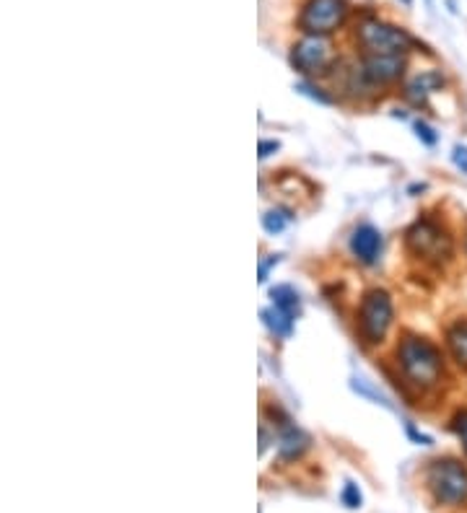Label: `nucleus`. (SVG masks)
Returning <instances> with one entry per match:
<instances>
[{"instance_id":"obj_1","label":"nucleus","mask_w":467,"mask_h":513,"mask_svg":"<svg viewBox=\"0 0 467 513\" xmlns=\"http://www.w3.org/2000/svg\"><path fill=\"white\" fill-rule=\"evenodd\" d=\"M398 363L402 377L413 384L415 389L426 392L436 389L444 378V358L442 350L426 337L405 335L398 345Z\"/></svg>"},{"instance_id":"obj_2","label":"nucleus","mask_w":467,"mask_h":513,"mask_svg":"<svg viewBox=\"0 0 467 513\" xmlns=\"http://www.w3.org/2000/svg\"><path fill=\"white\" fill-rule=\"evenodd\" d=\"M426 485L436 503L460 508L467 506V467L457 459H436L426 472Z\"/></svg>"},{"instance_id":"obj_3","label":"nucleus","mask_w":467,"mask_h":513,"mask_svg":"<svg viewBox=\"0 0 467 513\" xmlns=\"http://www.w3.org/2000/svg\"><path fill=\"white\" fill-rule=\"evenodd\" d=\"M405 244L415 256L442 265L447 262L454 252V241H452L450 231L444 226H439L431 218H421L415 221L408 231H405Z\"/></svg>"},{"instance_id":"obj_4","label":"nucleus","mask_w":467,"mask_h":513,"mask_svg":"<svg viewBox=\"0 0 467 513\" xmlns=\"http://www.w3.org/2000/svg\"><path fill=\"white\" fill-rule=\"evenodd\" d=\"M392 314H395V308H392L390 293L380 291V288L366 293L361 308H359V329H361L363 340L369 345L384 340L387 329L392 325Z\"/></svg>"},{"instance_id":"obj_5","label":"nucleus","mask_w":467,"mask_h":513,"mask_svg":"<svg viewBox=\"0 0 467 513\" xmlns=\"http://www.w3.org/2000/svg\"><path fill=\"white\" fill-rule=\"evenodd\" d=\"M359 39H361L366 55H405L413 47V36L402 32L398 26H390L384 21L369 18L359 26Z\"/></svg>"},{"instance_id":"obj_6","label":"nucleus","mask_w":467,"mask_h":513,"mask_svg":"<svg viewBox=\"0 0 467 513\" xmlns=\"http://www.w3.org/2000/svg\"><path fill=\"white\" fill-rule=\"evenodd\" d=\"M346 0H307L299 16V29L307 35L325 36L346 21Z\"/></svg>"},{"instance_id":"obj_7","label":"nucleus","mask_w":467,"mask_h":513,"mask_svg":"<svg viewBox=\"0 0 467 513\" xmlns=\"http://www.w3.org/2000/svg\"><path fill=\"white\" fill-rule=\"evenodd\" d=\"M291 63L304 75H317V73H328L332 55H330V42L325 36L307 35L301 42H296L291 52Z\"/></svg>"},{"instance_id":"obj_8","label":"nucleus","mask_w":467,"mask_h":513,"mask_svg":"<svg viewBox=\"0 0 467 513\" xmlns=\"http://www.w3.org/2000/svg\"><path fill=\"white\" fill-rule=\"evenodd\" d=\"M361 73L371 84H392L405 70L402 55H363Z\"/></svg>"},{"instance_id":"obj_9","label":"nucleus","mask_w":467,"mask_h":513,"mask_svg":"<svg viewBox=\"0 0 467 513\" xmlns=\"http://www.w3.org/2000/svg\"><path fill=\"white\" fill-rule=\"evenodd\" d=\"M350 252H353V256H356L359 262H363V265H374V262L380 259L381 252V234L374 226L363 223V226H359V228L353 231V236H350Z\"/></svg>"},{"instance_id":"obj_10","label":"nucleus","mask_w":467,"mask_h":513,"mask_svg":"<svg viewBox=\"0 0 467 513\" xmlns=\"http://www.w3.org/2000/svg\"><path fill=\"white\" fill-rule=\"evenodd\" d=\"M442 86H444V75L439 70L418 73L413 81H408V86H405V99L415 106H423L426 99L431 96L433 91H439Z\"/></svg>"},{"instance_id":"obj_11","label":"nucleus","mask_w":467,"mask_h":513,"mask_svg":"<svg viewBox=\"0 0 467 513\" xmlns=\"http://www.w3.org/2000/svg\"><path fill=\"white\" fill-rule=\"evenodd\" d=\"M310 448V436L296 426H286L278 436V457L283 462H294Z\"/></svg>"},{"instance_id":"obj_12","label":"nucleus","mask_w":467,"mask_h":513,"mask_svg":"<svg viewBox=\"0 0 467 513\" xmlns=\"http://www.w3.org/2000/svg\"><path fill=\"white\" fill-rule=\"evenodd\" d=\"M447 347L457 366L467 371V322H457L447 329Z\"/></svg>"},{"instance_id":"obj_13","label":"nucleus","mask_w":467,"mask_h":513,"mask_svg":"<svg viewBox=\"0 0 467 513\" xmlns=\"http://www.w3.org/2000/svg\"><path fill=\"white\" fill-rule=\"evenodd\" d=\"M262 319H265V325L268 329L278 335V337H291L294 335V314H289V311H283V308L278 307H270L262 311Z\"/></svg>"},{"instance_id":"obj_14","label":"nucleus","mask_w":467,"mask_h":513,"mask_svg":"<svg viewBox=\"0 0 467 513\" xmlns=\"http://www.w3.org/2000/svg\"><path fill=\"white\" fill-rule=\"evenodd\" d=\"M270 298H273V307L283 308L289 314H299V293L291 286H276L270 288Z\"/></svg>"},{"instance_id":"obj_15","label":"nucleus","mask_w":467,"mask_h":513,"mask_svg":"<svg viewBox=\"0 0 467 513\" xmlns=\"http://www.w3.org/2000/svg\"><path fill=\"white\" fill-rule=\"evenodd\" d=\"M291 221V213L289 210H268L265 216H262V228L268 231V234H280L286 226Z\"/></svg>"},{"instance_id":"obj_16","label":"nucleus","mask_w":467,"mask_h":513,"mask_svg":"<svg viewBox=\"0 0 467 513\" xmlns=\"http://www.w3.org/2000/svg\"><path fill=\"white\" fill-rule=\"evenodd\" d=\"M340 500H343V506L346 508H361L363 506V496L361 490H359V485L353 482V479H348L346 485H343V493H340Z\"/></svg>"},{"instance_id":"obj_17","label":"nucleus","mask_w":467,"mask_h":513,"mask_svg":"<svg viewBox=\"0 0 467 513\" xmlns=\"http://www.w3.org/2000/svg\"><path fill=\"white\" fill-rule=\"evenodd\" d=\"M296 91H299V94H304V96H310V99H314L317 104H325V106H330V104H332V96L322 94L320 88H314V86L307 84V81L296 84Z\"/></svg>"},{"instance_id":"obj_18","label":"nucleus","mask_w":467,"mask_h":513,"mask_svg":"<svg viewBox=\"0 0 467 513\" xmlns=\"http://www.w3.org/2000/svg\"><path fill=\"white\" fill-rule=\"evenodd\" d=\"M415 136L421 137L426 146H436L439 143V136L433 133V127H429L426 122H415Z\"/></svg>"},{"instance_id":"obj_19","label":"nucleus","mask_w":467,"mask_h":513,"mask_svg":"<svg viewBox=\"0 0 467 513\" xmlns=\"http://www.w3.org/2000/svg\"><path fill=\"white\" fill-rule=\"evenodd\" d=\"M454 430H457V436H460V441L465 446L467 451V410L457 412V417H454Z\"/></svg>"},{"instance_id":"obj_20","label":"nucleus","mask_w":467,"mask_h":513,"mask_svg":"<svg viewBox=\"0 0 467 513\" xmlns=\"http://www.w3.org/2000/svg\"><path fill=\"white\" fill-rule=\"evenodd\" d=\"M278 148H280V143H278V140H259V158L273 156Z\"/></svg>"},{"instance_id":"obj_21","label":"nucleus","mask_w":467,"mask_h":513,"mask_svg":"<svg viewBox=\"0 0 467 513\" xmlns=\"http://www.w3.org/2000/svg\"><path fill=\"white\" fill-rule=\"evenodd\" d=\"M452 158H454L457 169H462L467 174V146H457L454 154H452Z\"/></svg>"},{"instance_id":"obj_22","label":"nucleus","mask_w":467,"mask_h":513,"mask_svg":"<svg viewBox=\"0 0 467 513\" xmlns=\"http://www.w3.org/2000/svg\"><path fill=\"white\" fill-rule=\"evenodd\" d=\"M278 259H280V256L273 255L270 259H268V262H262V265H259V283H265V280H268V270H270L273 265H278Z\"/></svg>"},{"instance_id":"obj_23","label":"nucleus","mask_w":467,"mask_h":513,"mask_svg":"<svg viewBox=\"0 0 467 513\" xmlns=\"http://www.w3.org/2000/svg\"><path fill=\"white\" fill-rule=\"evenodd\" d=\"M408 436H411V438H413L415 444L431 446V438H429V436H423V433H418V430H415V428L411 426V423H408Z\"/></svg>"},{"instance_id":"obj_24","label":"nucleus","mask_w":467,"mask_h":513,"mask_svg":"<svg viewBox=\"0 0 467 513\" xmlns=\"http://www.w3.org/2000/svg\"><path fill=\"white\" fill-rule=\"evenodd\" d=\"M402 3H405V5H411V3H413V0H402Z\"/></svg>"},{"instance_id":"obj_25","label":"nucleus","mask_w":467,"mask_h":513,"mask_svg":"<svg viewBox=\"0 0 467 513\" xmlns=\"http://www.w3.org/2000/svg\"><path fill=\"white\" fill-rule=\"evenodd\" d=\"M465 249H467V236H465Z\"/></svg>"}]
</instances>
